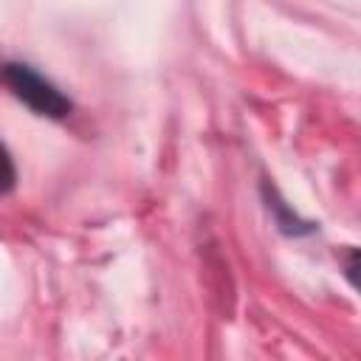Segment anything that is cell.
Wrapping results in <instances>:
<instances>
[{
  "label": "cell",
  "instance_id": "7a4b0ae2",
  "mask_svg": "<svg viewBox=\"0 0 361 361\" xmlns=\"http://www.w3.org/2000/svg\"><path fill=\"white\" fill-rule=\"evenodd\" d=\"M17 183V166L11 161V152L6 149V144L0 141V197L8 195Z\"/></svg>",
  "mask_w": 361,
  "mask_h": 361
},
{
  "label": "cell",
  "instance_id": "6da1fadb",
  "mask_svg": "<svg viewBox=\"0 0 361 361\" xmlns=\"http://www.w3.org/2000/svg\"><path fill=\"white\" fill-rule=\"evenodd\" d=\"M0 79L3 85L23 102L28 104L37 116H48V118H65L73 104L65 93H59L45 76H39L31 65L23 62H6L0 68Z\"/></svg>",
  "mask_w": 361,
  "mask_h": 361
}]
</instances>
